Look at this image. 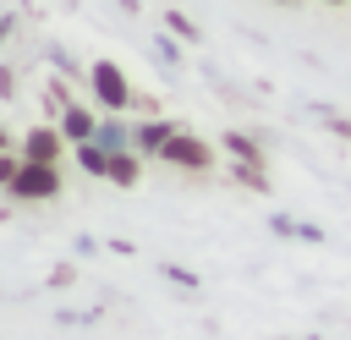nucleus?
Masks as SVG:
<instances>
[{"label": "nucleus", "instance_id": "obj_1", "mask_svg": "<svg viewBox=\"0 0 351 340\" xmlns=\"http://www.w3.org/2000/svg\"><path fill=\"white\" fill-rule=\"evenodd\" d=\"M165 165H181V170H208L214 165V148L203 137H186V132H170V143L159 148Z\"/></svg>", "mask_w": 351, "mask_h": 340}, {"label": "nucleus", "instance_id": "obj_2", "mask_svg": "<svg viewBox=\"0 0 351 340\" xmlns=\"http://www.w3.org/2000/svg\"><path fill=\"white\" fill-rule=\"evenodd\" d=\"M11 192H16L22 203H44V197H55V192H60V170H55V165H33V159H27V165H22V175L11 181Z\"/></svg>", "mask_w": 351, "mask_h": 340}, {"label": "nucleus", "instance_id": "obj_3", "mask_svg": "<svg viewBox=\"0 0 351 340\" xmlns=\"http://www.w3.org/2000/svg\"><path fill=\"white\" fill-rule=\"evenodd\" d=\"M88 82H93V99H99L104 110H126V104H132V88H126V77H121V66H110V60H99V66L88 71Z\"/></svg>", "mask_w": 351, "mask_h": 340}, {"label": "nucleus", "instance_id": "obj_4", "mask_svg": "<svg viewBox=\"0 0 351 340\" xmlns=\"http://www.w3.org/2000/svg\"><path fill=\"white\" fill-rule=\"evenodd\" d=\"M60 148H66V132H55V126H33L22 137V159H33V165H55Z\"/></svg>", "mask_w": 351, "mask_h": 340}, {"label": "nucleus", "instance_id": "obj_5", "mask_svg": "<svg viewBox=\"0 0 351 340\" xmlns=\"http://www.w3.org/2000/svg\"><path fill=\"white\" fill-rule=\"evenodd\" d=\"M60 132H66V143H88V137H93V115H88L82 104H71L66 121H60Z\"/></svg>", "mask_w": 351, "mask_h": 340}, {"label": "nucleus", "instance_id": "obj_6", "mask_svg": "<svg viewBox=\"0 0 351 340\" xmlns=\"http://www.w3.org/2000/svg\"><path fill=\"white\" fill-rule=\"evenodd\" d=\"M137 175H143V165H137V154H110V181L115 186H137Z\"/></svg>", "mask_w": 351, "mask_h": 340}, {"label": "nucleus", "instance_id": "obj_7", "mask_svg": "<svg viewBox=\"0 0 351 340\" xmlns=\"http://www.w3.org/2000/svg\"><path fill=\"white\" fill-rule=\"evenodd\" d=\"M77 165H82L88 175H110V154H104L93 137H88V143H77Z\"/></svg>", "mask_w": 351, "mask_h": 340}, {"label": "nucleus", "instance_id": "obj_8", "mask_svg": "<svg viewBox=\"0 0 351 340\" xmlns=\"http://www.w3.org/2000/svg\"><path fill=\"white\" fill-rule=\"evenodd\" d=\"M22 165H27V159H11V154H0V186H11V181L22 175Z\"/></svg>", "mask_w": 351, "mask_h": 340}, {"label": "nucleus", "instance_id": "obj_9", "mask_svg": "<svg viewBox=\"0 0 351 340\" xmlns=\"http://www.w3.org/2000/svg\"><path fill=\"white\" fill-rule=\"evenodd\" d=\"M0 154H5V126H0Z\"/></svg>", "mask_w": 351, "mask_h": 340}, {"label": "nucleus", "instance_id": "obj_10", "mask_svg": "<svg viewBox=\"0 0 351 340\" xmlns=\"http://www.w3.org/2000/svg\"><path fill=\"white\" fill-rule=\"evenodd\" d=\"M329 5H346V0H329Z\"/></svg>", "mask_w": 351, "mask_h": 340}]
</instances>
